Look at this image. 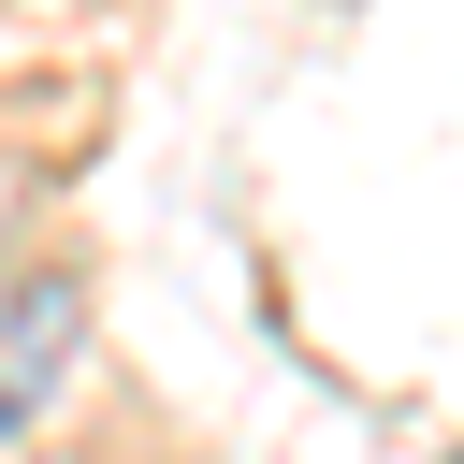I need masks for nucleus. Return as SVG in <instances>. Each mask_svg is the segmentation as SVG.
Segmentation results:
<instances>
[{
    "label": "nucleus",
    "instance_id": "obj_1",
    "mask_svg": "<svg viewBox=\"0 0 464 464\" xmlns=\"http://www.w3.org/2000/svg\"><path fill=\"white\" fill-rule=\"evenodd\" d=\"M72 334H87V290H58V276L0 290V435H29V420L58 406V377H72Z\"/></svg>",
    "mask_w": 464,
    "mask_h": 464
}]
</instances>
